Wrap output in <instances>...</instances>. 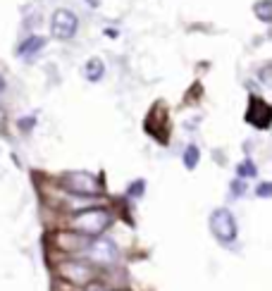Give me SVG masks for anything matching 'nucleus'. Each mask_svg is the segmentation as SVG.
Returning a JSON list of instances; mask_svg holds the SVG:
<instances>
[{"label": "nucleus", "mask_w": 272, "mask_h": 291, "mask_svg": "<svg viewBox=\"0 0 272 291\" xmlns=\"http://www.w3.org/2000/svg\"><path fill=\"white\" fill-rule=\"evenodd\" d=\"M86 253L91 255V263L93 265H105V267L115 265L117 263V258H119V251H117V246H115V241L103 239V237L93 239Z\"/></svg>", "instance_id": "nucleus-5"}, {"label": "nucleus", "mask_w": 272, "mask_h": 291, "mask_svg": "<svg viewBox=\"0 0 272 291\" xmlns=\"http://www.w3.org/2000/svg\"><path fill=\"white\" fill-rule=\"evenodd\" d=\"M34 122H36V119H34V117H27V119H19V127H22V131H24V129H27V131H29V129L34 127Z\"/></svg>", "instance_id": "nucleus-17"}, {"label": "nucleus", "mask_w": 272, "mask_h": 291, "mask_svg": "<svg viewBox=\"0 0 272 291\" xmlns=\"http://www.w3.org/2000/svg\"><path fill=\"white\" fill-rule=\"evenodd\" d=\"M146 191V182L144 179H136V182L129 184V189H127V196L129 198H141Z\"/></svg>", "instance_id": "nucleus-14"}, {"label": "nucleus", "mask_w": 272, "mask_h": 291, "mask_svg": "<svg viewBox=\"0 0 272 291\" xmlns=\"http://www.w3.org/2000/svg\"><path fill=\"white\" fill-rule=\"evenodd\" d=\"M184 167L186 170H196L198 167V160H200V151H198V146L196 143H191V146H186V151H184Z\"/></svg>", "instance_id": "nucleus-12"}, {"label": "nucleus", "mask_w": 272, "mask_h": 291, "mask_svg": "<svg viewBox=\"0 0 272 291\" xmlns=\"http://www.w3.org/2000/svg\"><path fill=\"white\" fill-rule=\"evenodd\" d=\"M55 274H57V279H62L64 284H70L74 289H86L91 284H98L100 279V270L84 258H62L55 265Z\"/></svg>", "instance_id": "nucleus-1"}, {"label": "nucleus", "mask_w": 272, "mask_h": 291, "mask_svg": "<svg viewBox=\"0 0 272 291\" xmlns=\"http://www.w3.org/2000/svg\"><path fill=\"white\" fill-rule=\"evenodd\" d=\"M5 91V79H3V77H0V93Z\"/></svg>", "instance_id": "nucleus-18"}, {"label": "nucleus", "mask_w": 272, "mask_h": 291, "mask_svg": "<svg viewBox=\"0 0 272 291\" xmlns=\"http://www.w3.org/2000/svg\"><path fill=\"white\" fill-rule=\"evenodd\" d=\"M60 186L72 196H100L103 193V184L96 174L82 172V170H72L60 177Z\"/></svg>", "instance_id": "nucleus-3"}, {"label": "nucleus", "mask_w": 272, "mask_h": 291, "mask_svg": "<svg viewBox=\"0 0 272 291\" xmlns=\"http://www.w3.org/2000/svg\"><path fill=\"white\" fill-rule=\"evenodd\" d=\"M210 232L218 239L220 244H232L236 241V220L232 215V210L227 208H215L210 212Z\"/></svg>", "instance_id": "nucleus-4"}, {"label": "nucleus", "mask_w": 272, "mask_h": 291, "mask_svg": "<svg viewBox=\"0 0 272 291\" xmlns=\"http://www.w3.org/2000/svg\"><path fill=\"white\" fill-rule=\"evenodd\" d=\"M112 220H115V215L108 208H84L72 215L70 227H72V232L86 239H98L105 229H110Z\"/></svg>", "instance_id": "nucleus-2"}, {"label": "nucleus", "mask_w": 272, "mask_h": 291, "mask_svg": "<svg viewBox=\"0 0 272 291\" xmlns=\"http://www.w3.org/2000/svg\"><path fill=\"white\" fill-rule=\"evenodd\" d=\"M229 189H232V196H236V198H239V196H244V191H246V184H244V179H234Z\"/></svg>", "instance_id": "nucleus-16"}, {"label": "nucleus", "mask_w": 272, "mask_h": 291, "mask_svg": "<svg viewBox=\"0 0 272 291\" xmlns=\"http://www.w3.org/2000/svg\"><path fill=\"white\" fill-rule=\"evenodd\" d=\"M255 196H258V198H270V196H272V184H270V182L258 184V189H255Z\"/></svg>", "instance_id": "nucleus-15"}, {"label": "nucleus", "mask_w": 272, "mask_h": 291, "mask_svg": "<svg viewBox=\"0 0 272 291\" xmlns=\"http://www.w3.org/2000/svg\"><path fill=\"white\" fill-rule=\"evenodd\" d=\"M43 46H45V38L43 36H29V38H24V41L19 43L17 55H19V57H29V55L38 53Z\"/></svg>", "instance_id": "nucleus-10"}, {"label": "nucleus", "mask_w": 272, "mask_h": 291, "mask_svg": "<svg viewBox=\"0 0 272 291\" xmlns=\"http://www.w3.org/2000/svg\"><path fill=\"white\" fill-rule=\"evenodd\" d=\"M77 29H79V19H77L74 12H70V10H55L53 19H50V31H53L55 38L67 41V38H72L77 34Z\"/></svg>", "instance_id": "nucleus-6"}, {"label": "nucleus", "mask_w": 272, "mask_h": 291, "mask_svg": "<svg viewBox=\"0 0 272 291\" xmlns=\"http://www.w3.org/2000/svg\"><path fill=\"white\" fill-rule=\"evenodd\" d=\"M89 5L91 8H98V0H89Z\"/></svg>", "instance_id": "nucleus-19"}, {"label": "nucleus", "mask_w": 272, "mask_h": 291, "mask_svg": "<svg viewBox=\"0 0 272 291\" xmlns=\"http://www.w3.org/2000/svg\"><path fill=\"white\" fill-rule=\"evenodd\" d=\"M236 174H239V179H248V177L258 174V167H255L253 160H244L241 165H236Z\"/></svg>", "instance_id": "nucleus-13"}, {"label": "nucleus", "mask_w": 272, "mask_h": 291, "mask_svg": "<svg viewBox=\"0 0 272 291\" xmlns=\"http://www.w3.org/2000/svg\"><path fill=\"white\" fill-rule=\"evenodd\" d=\"M103 74H105V62L100 60V57H91L86 67H84V77L89 79L91 84H96L103 79Z\"/></svg>", "instance_id": "nucleus-9"}, {"label": "nucleus", "mask_w": 272, "mask_h": 291, "mask_svg": "<svg viewBox=\"0 0 272 291\" xmlns=\"http://www.w3.org/2000/svg\"><path fill=\"white\" fill-rule=\"evenodd\" d=\"M270 117H272L270 105H267L263 98L251 96V105H248V112H246V122L258 129H267L270 127Z\"/></svg>", "instance_id": "nucleus-8"}, {"label": "nucleus", "mask_w": 272, "mask_h": 291, "mask_svg": "<svg viewBox=\"0 0 272 291\" xmlns=\"http://www.w3.org/2000/svg\"><path fill=\"white\" fill-rule=\"evenodd\" d=\"M253 15L260 19V22L270 24L272 22V0H258L253 5Z\"/></svg>", "instance_id": "nucleus-11"}, {"label": "nucleus", "mask_w": 272, "mask_h": 291, "mask_svg": "<svg viewBox=\"0 0 272 291\" xmlns=\"http://www.w3.org/2000/svg\"><path fill=\"white\" fill-rule=\"evenodd\" d=\"M91 241H93V239L82 237V234H77V232H72V229H70V232H57V234L53 237L55 248H57V251H62V253H70V255L89 251Z\"/></svg>", "instance_id": "nucleus-7"}]
</instances>
